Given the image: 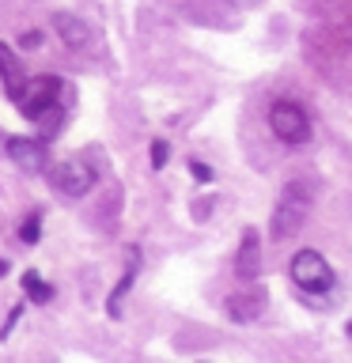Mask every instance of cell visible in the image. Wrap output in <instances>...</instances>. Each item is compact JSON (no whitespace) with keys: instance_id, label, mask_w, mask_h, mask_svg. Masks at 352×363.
Instances as JSON below:
<instances>
[{"instance_id":"ba28073f","label":"cell","mask_w":352,"mask_h":363,"mask_svg":"<svg viewBox=\"0 0 352 363\" xmlns=\"http://www.w3.org/2000/svg\"><path fill=\"white\" fill-rule=\"evenodd\" d=\"M136 272H141V250L129 246V257H125V272H121V280H118V288L110 291V299H106V311L110 318H121V299H125V291L136 284Z\"/></svg>"},{"instance_id":"5bb4252c","label":"cell","mask_w":352,"mask_h":363,"mask_svg":"<svg viewBox=\"0 0 352 363\" xmlns=\"http://www.w3.org/2000/svg\"><path fill=\"white\" fill-rule=\"evenodd\" d=\"M167 159H170V144H167V140H152V167L163 170Z\"/></svg>"},{"instance_id":"277c9868","label":"cell","mask_w":352,"mask_h":363,"mask_svg":"<svg viewBox=\"0 0 352 363\" xmlns=\"http://www.w3.org/2000/svg\"><path fill=\"white\" fill-rule=\"evenodd\" d=\"M269 129L280 144H288V147H303L307 140H311V118H307V110L292 99H280V102L269 106Z\"/></svg>"},{"instance_id":"e0dca14e","label":"cell","mask_w":352,"mask_h":363,"mask_svg":"<svg viewBox=\"0 0 352 363\" xmlns=\"http://www.w3.org/2000/svg\"><path fill=\"white\" fill-rule=\"evenodd\" d=\"M348 333H352V325H348Z\"/></svg>"},{"instance_id":"9c48e42d","label":"cell","mask_w":352,"mask_h":363,"mask_svg":"<svg viewBox=\"0 0 352 363\" xmlns=\"http://www.w3.org/2000/svg\"><path fill=\"white\" fill-rule=\"evenodd\" d=\"M53 30L61 34V42L68 45V50H84L87 38H91L87 23L76 19V16H68V11H57V16H53Z\"/></svg>"},{"instance_id":"2e32d148","label":"cell","mask_w":352,"mask_h":363,"mask_svg":"<svg viewBox=\"0 0 352 363\" xmlns=\"http://www.w3.org/2000/svg\"><path fill=\"white\" fill-rule=\"evenodd\" d=\"M23 42H27V45H38L42 34H38V30H27V38H23Z\"/></svg>"},{"instance_id":"3957f363","label":"cell","mask_w":352,"mask_h":363,"mask_svg":"<svg viewBox=\"0 0 352 363\" xmlns=\"http://www.w3.org/2000/svg\"><path fill=\"white\" fill-rule=\"evenodd\" d=\"M288 277L303 295H329L337 288V272L318 250H299L288 265Z\"/></svg>"},{"instance_id":"4fadbf2b","label":"cell","mask_w":352,"mask_h":363,"mask_svg":"<svg viewBox=\"0 0 352 363\" xmlns=\"http://www.w3.org/2000/svg\"><path fill=\"white\" fill-rule=\"evenodd\" d=\"M38 235H42V212H31L27 220H23V227H19V238L27 246H34V242H38Z\"/></svg>"},{"instance_id":"6da1fadb","label":"cell","mask_w":352,"mask_h":363,"mask_svg":"<svg viewBox=\"0 0 352 363\" xmlns=\"http://www.w3.org/2000/svg\"><path fill=\"white\" fill-rule=\"evenodd\" d=\"M65 84L57 76H31L23 84L19 99H16V110L23 113L27 121H38L42 125V136L61 133V121H65Z\"/></svg>"},{"instance_id":"8992f818","label":"cell","mask_w":352,"mask_h":363,"mask_svg":"<svg viewBox=\"0 0 352 363\" xmlns=\"http://www.w3.org/2000/svg\"><path fill=\"white\" fill-rule=\"evenodd\" d=\"M8 159L16 167H23L27 174H38V170H50V155H45L42 140H31V136H8Z\"/></svg>"},{"instance_id":"7a4b0ae2","label":"cell","mask_w":352,"mask_h":363,"mask_svg":"<svg viewBox=\"0 0 352 363\" xmlns=\"http://www.w3.org/2000/svg\"><path fill=\"white\" fill-rule=\"evenodd\" d=\"M311 186L307 182H288V186L280 189L277 197V208H273V223H269V235L273 238H292L299 227L307 223V216H311Z\"/></svg>"},{"instance_id":"52a82bcc","label":"cell","mask_w":352,"mask_h":363,"mask_svg":"<svg viewBox=\"0 0 352 363\" xmlns=\"http://www.w3.org/2000/svg\"><path fill=\"white\" fill-rule=\"evenodd\" d=\"M261 272V238L254 227H246L243 231V242H238V257H235V277L238 280H258Z\"/></svg>"},{"instance_id":"9a60e30c","label":"cell","mask_w":352,"mask_h":363,"mask_svg":"<svg viewBox=\"0 0 352 363\" xmlns=\"http://www.w3.org/2000/svg\"><path fill=\"white\" fill-rule=\"evenodd\" d=\"M189 174L209 186V182H212V167H204V163H197V159H189Z\"/></svg>"},{"instance_id":"5b68a950","label":"cell","mask_w":352,"mask_h":363,"mask_svg":"<svg viewBox=\"0 0 352 363\" xmlns=\"http://www.w3.org/2000/svg\"><path fill=\"white\" fill-rule=\"evenodd\" d=\"M45 174H50V182L57 186V193H65V197H84V193L95 189L99 167L91 163V159H84V155H72V159L53 163Z\"/></svg>"},{"instance_id":"8fae6325","label":"cell","mask_w":352,"mask_h":363,"mask_svg":"<svg viewBox=\"0 0 352 363\" xmlns=\"http://www.w3.org/2000/svg\"><path fill=\"white\" fill-rule=\"evenodd\" d=\"M261 303H265V295L254 291V295H231L227 299V314L235 318V322H254L261 314Z\"/></svg>"},{"instance_id":"30bf717a","label":"cell","mask_w":352,"mask_h":363,"mask_svg":"<svg viewBox=\"0 0 352 363\" xmlns=\"http://www.w3.org/2000/svg\"><path fill=\"white\" fill-rule=\"evenodd\" d=\"M0 79H4V91L11 95V102H16V99H19V91H23V84H27V76H23L19 57L11 53L4 42H0Z\"/></svg>"},{"instance_id":"7c38bea8","label":"cell","mask_w":352,"mask_h":363,"mask_svg":"<svg viewBox=\"0 0 352 363\" xmlns=\"http://www.w3.org/2000/svg\"><path fill=\"white\" fill-rule=\"evenodd\" d=\"M23 291H27V299H31V303H38V306L53 299V284H45L34 269L23 272Z\"/></svg>"}]
</instances>
